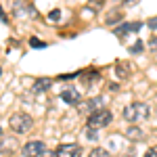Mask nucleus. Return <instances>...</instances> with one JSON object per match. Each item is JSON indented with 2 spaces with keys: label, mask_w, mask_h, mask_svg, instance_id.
<instances>
[{
  "label": "nucleus",
  "mask_w": 157,
  "mask_h": 157,
  "mask_svg": "<svg viewBox=\"0 0 157 157\" xmlns=\"http://www.w3.org/2000/svg\"><path fill=\"white\" fill-rule=\"evenodd\" d=\"M0 19H4V11H2V6H0Z\"/></svg>",
  "instance_id": "nucleus-24"
},
{
  "label": "nucleus",
  "mask_w": 157,
  "mask_h": 157,
  "mask_svg": "<svg viewBox=\"0 0 157 157\" xmlns=\"http://www.w3.org/2000/svg\"><path fill=\"white\" fill-rule=\"evenodd\" d=\"M120 19H121V13L120 11H113V15H111V17H107V23L113 25L115 21H120Z\"/></svg>",
  "instance_id": "nucleus-14"
},
{
  "label": "nucleus",
  "mask_w": 157,
  "mask_h": 157,
  "mask_svg": "<svg viewBox=\"0 0 157 157\" xmlns=\"http://www.w3.org/2000/svg\"><path fill=\"white\" fill-rule=\"evenodd\" d=\"M29 44H32L34 48H38V46H46V44H44V42H40L38 38H32V40H29Z\"/></svg>",
  "instance_id": "nucleus-18"
},
{
  "label": "nucleus",
  "mask_w": 157,
  "mask_h": 157,
  "mask_svg": "<svg viewBox=\"0 0 157 157\" xmlns=\"http://www.w3.org/2000/svg\"><path fill=\"white\" fill-rule=\"evenodd\" d=\"M86 138H88V140H97V138H98L97 128H92V126H86Z\"/></svg>",
  "instance_id": "nucleus-13"
},
{
  "label": "nucleus",
  "mask_w": 157,
  "mask_h": 157,
  "mask_svg": "<svg viewBox=\"0 0 157 157\" xmlns=\"http://www.w3.org/2000/svg\"><path fill=\"white\" fill-rule=\"evenodd\" d=\"M9 126L15 134H25L34 128V120L27 115V113H15L11 120H9Z\"/></svg>",
  "instance_id": "nucleus-2"
},
{
  "label": "nucleus",
  "mask_w": 157,
  "mask_h": 157,
  "mask_svg": "<svg viewBox=\"0 0 157 157\" xmlns=\"http://www.w3.org/2000/svg\"><path fill=\"white\" fill-rule=\"evenodd\" d=\"M126 67H128V63H124V65H117V73H120V75H124V78H128V69H126Z\"/></svg>",
  "instance_id": "nucleus-16"
},
{
  "label": "nucleus",
  "mask_w": 157,
  "mask_h": 157,
  "mask_svg": "<svg viewBox=\"0 0 157 157\" xmlns=\"http://www.w3.org/2000/svg\"><path fill=\"white\" fill-rule=\"evenodd\" d=\"M145 157H157V147H151V149L145 153Z\"/></svg>",
  "instance_id": "nucleus-20"
},
{
  "label": "nucleus",
  "mask_w": 157,
  "mask_h": 157,
  "mask_svg": "<svg viewBox=\"0 0 157 157\" xmlns=\"http://www.w3.org/2000/svg\"><path fill=\"white\" fill-rule=\"evenodd\" d=\"M88 2H90V4H92V9H103V4H105V0H88Z\"/></svg>",
  "instance_id": "nucleus-17"
},
{
  "label": "nucleus",
  "mask_w": 157,
  "mask_h": 157,
  "mask_svg": "<svg viewBox=\"0 0 157 157\" xmlns=\"http://www.w3.org/2000/svg\"><path fill=\"white\" fill-rule=\"evenodd\" d=\"M27 13H29V15H36V11H34L29 4L23 2V6H21V0H15V15H17V17H23Z\"/></svg>",
  "instance_id": "nucleus-9"
},
{
  "label": "nucleus",
  "mask_w": 157,
  "mask_h": 157,
  "mask_svg": "<svg viewBox=\"0 0 157 157\" xmlns=\"http://www.w3.org/2000/svg\"><path fill=\"white\" fill-rule=\"evenodd\" d=\"M101 101H103V98H90V103L84 107V111H90V113H92V111H97V109H103L101 107Z\"/></svg>",
  "instance_id": "nucleus-11"
},
{
  "label": "nucleus",
  "mask_w": 157,
  "mask_h": 157,
  "mask_svg": "<svg viewBox=\"0 0 157 157\" xmlns=\"http://www.w3.org/2000/svg\"><path fill=\"white\" fill-rule=\"evenodd\" d=\"M149 27H151V29H157V17H153V19L149 21Z\"/></svg>",
  "instance_id": "nucleus-22"
},
{
  "label": "nucleus",
  "mask_w": 157,
  "mask_h": 157,
  "mask_svg": "<svg viewBox=\"0 0 157 157\" xmlns=\"http://www.w3.org/2000/svg\"><path fill=\"white\" fill-rule=\"evenodd\" d=\"M50 86H52V80L50 78H40V80H36V84H34V90L36 92H44V90H48Z\"/></svg>",
  "instance_id": "nucleus-10"
},
{
  "label": "nucleus",
  "mask_w": 157,
  "mask_h": 157,
  "mask_svg": "<svg viewBox=\"0 0 157 157\" xmlns=\"http://www.w3.org/2000/svg\"><path fill=\"white\" fill-rule=\"evenodd\" d=\"M46 151V145L42 140H29L23 145V157H40Z\"/></svg>",
  "instance_id": "nucleus-4"
},
{
  "label": "nucleus",
  "mask_w": 157,
  "mask_h": 157,
  "mask_svg": "<svg viewBox=\"0 0 157 157\" xmlns=\"http://www.w3.org/2000/svg\"><path fill=\"white\" fill-rule=\"evenodd\" d=\"M0 73H2V71H0Z\"/></svg>",
  "instance_id": "nucleus-26"
},
{
  "label": "nucleus",
  "mask_w": 157,
  "mask_h": 157,
  "mask_svg": "<svg viewBox=\"0 0 157 157\" xmlns=\"http://www.w3.org/2000/svg\"><path fill=\"white\" fill-rule=\"evenodd\" d=\"M88 157H111V153H109L107 149L97 147V149H92V151H90V155H88Z\"/></svg>",
  "instance_id": "nucleus-12"
},
{
  "label": "nucleus",
  "mask_w": 157,
  "mask_h": 157,
  "mask_svg": "<svg viewBox=\"0 0 157 157\" xmlns=\"http://www.w3.org/2000/svg\"><path fill=\"white\" fill-rule=\"evenodd\" d=\"M121 115H124V120L130 121V124L147 120V117H149V105H145V103H130V105L124 107Z\"/></svg>",
  "instance_id": "nucleus-1"
},
{
  "label": "nucleus",
  "mask_w": 157,
  "mask_h": 157,
  "mask_svg": "<svg viewBox=\"0 0 157 157\" xmlns=\"http://www.w3.org/2000/svg\"><path fill=\"white\" fill-rule=\"evenodd\" d=\"M55 155H57V157H80V155H82V147L73 145V143L59 145L57 149H55Z\"/></svg>",
  "instance_id": "nucleus-5"
},
{
  "label": "nucleus",
  "mask_w": 157,
  "mask_h": 157,
  "mask_svg": "<svg viewBox=\"0 0 157 157\" xmlns=\"http://www.w3.org/2000/svg\"><path fill=\"white\" fill-rule=\"evenodd\" d=\"M143 23L140 21H130V23H121L120 27H115V34L117 36H128V34H134V32H140Z\"/></svg>",
  "instance_id": "nucleus-6"
},
{
  "label": "nucleus",
  "mask_w": 157,
  "mask_h": 157,
  "mask_svg": "<svg viewBox=\"0 0 157 157\" xmlns=\"http://www.w3.org/2000/svg\"><path fill=\"white\" fill-rule=\"evenodd\" d=\"M0 134H2V128H0Z\"/></svg>",
  "instance_id": "nucleus-25"
},
{
  "label": "nucleus",
  "mask_w": 157,
  "mask_h": 157,
  "mask_svg": "<svg viewBox=\"0 0 157 157\" xmlns=\"http://www.w3.org/2000/svg\"><path fill=\"white\" fill-rule=\"evenodd\" d=\"M111 120H113V115H111L109 109H97V111H92V113L88 115V126H92V128H103V126H109Z\"/></svg>",
  "instance_id": "nucleus-3"
},
{
  "label": "nucleus",
  "mask_w": 157,
  "mask_h": 157,
  "mask_svg": "<svg viewBox=\"0 0 157 157\" xmlns=\"http://www.w3.org/2000/svg\"><path fill=\"white\" fill-rule=\"evenodd\" d=\"M126 138H128V140H132V143H138V140H143V138H145V132H143L140 128H136V126H130V128L126 130Z\"/></svg>",
  "instance_id": "nucleus-8"
},
{
  "label": "nucleus",
  "mask_w": 157,
  "mask_h": 157,
  "mask_svg": "<svg viewBox=\"0 0 157 157\" xmlns=\"http://www.w3.org/2000/svg\"><path fill=\"white\" fill-rule=\"evenodd\" d=\"M40 157H57V155H55V151H44Z\"/></svg>",
  "instance_id": "nucleus-23"
},
{
  "label": "nucleus",
  "mask_w": 157,
  "mask_h": 157,
  "mask_svg": "<svg viewBox=\"0 0 157 157\" xmlns=\"http://www.w3.org/2000/svg\"><path fill=\"white\" fill-rule=\"evenodd\" d=\"M143 46H145V44L138 40V42H134L132 46H130V52H140V50H143Z\"/></svg>",
  "instance_id": "nucleus-15"
},
{
  "label": "nucleus",
  "mask_w": 157,
  "mask_h": 157,
  "mask_svg": "<svg viewBox=\"0 0 157 157\" xmlns=\"http://www.w3.org/2000/svg\"><path fill=\"white\" fill-rule=\"evenodd\" d=\"M59 17H61L59 11H52V13H50V19H52V21H59Z\"/></svg>",
  "instance_id": "nucleus-21"
},
{
  "label": "nucleus",
  "mask_w": 157,
  "mask_h": 157,
  "mask_svg": "<svg viewBox=\"0 0 157 157\" xmlns=\"http://www.w3.org/2000/svg\"><path fill=\"white\" fill-rule=\"evenodd\" d=\"M149 48H151V50H155V52H157V36H153L151 40H149Z\"/></svg>",
  "instance_id": "nucleus-19"
},
{
  "label": "nucleus",
  "mask_w": 157,
  "mask_h": 157,
  "mask_svg": "<svg viewBox=\"0 0 157 157\" xmlns=\"http://www.w3.org/2000/svg\"><path fill=\"white\" fill-rule=\"evenodd\" d=\"M61 98H63L67 105H78V103H80V92H78L75 88H65V90L61 92Z\"/></svg>",
  "instance_id": "nucleus-7"
}]
</instances>
